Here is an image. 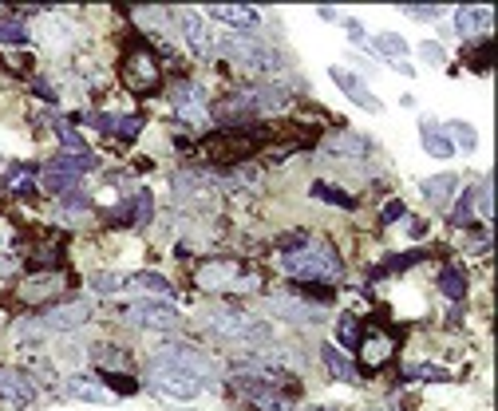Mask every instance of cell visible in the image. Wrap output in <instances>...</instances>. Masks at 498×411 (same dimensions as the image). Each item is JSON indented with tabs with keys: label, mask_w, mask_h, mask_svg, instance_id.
<instances>
[{
	"label": "cell",
	"mask_w": 498,
	"mask_h": 411,
	"mask_svg": "<svg viewBox=\"0 0 498 411\" xmlns=\"http://www.w3.org/2000/svg\"><path fill=\"white\" fill-rule=\"evenodd\" d=\"M277 265L285 269L289 277L309 281V285H337L340 273H344L340 257H337V250H332L329 242H305V245H297V250L281 253Z\"/></svg>",
	"instance_id": "1"
},
{
	"label": "cell",
	"mask_w": 498,
	"mask_h": 411,
	"mask_svg": "<svg viewBox=\"0 0 498 411\" xmlns=\"http://www.w3.org/2000/svg\"><path fill=\"white\" fill-rule=\"evenodd\" d=\"M88 170H95V158H91V150L88 155H72V150H63V155L56 158H48V167L40 170V186H44L48 194H68L75 190V182H80Z\"/></svg>",
	"instance_id": "2"
},
{
	"label": "cell",
	"mask_w": 498,
	"mask_h": 411,
	"mask_svg": "<svg viewBox=\"0 0 498 411\" xmlns=\"http://www.w3.org/2000/svg\"><path fill=\"white\" fill-rule=\"evenodd\" d=\"M194 285L202 293H225V289H254L257 277H242V269L230 257H206V262L194 269Z\"/></svg>",
	"instance_id": "3"
},
{
	"label": "cell",
	"mask_w": 498,
	"mask_h": 411,
	"mask_svg": "<svg viewBox=\"0 0 498 411\" xmlns=\"http://www.w3.org/2000/svg\"><path fill=\"white\" fill-rule=\"evenodd\" d=\"M123 83H127V91H135V95H150V91H158V83H162V72H158V60H155V52H150L147 44H139L131 48L123 56Z\"/></svg>",
	"instance_id": "4"
},
{
	"label": "cell",
	"mask_w": 498,
	"mask_h": 411,
	"mask_svg": "<svg viewBox=\"0 0 498 411\" xmlns=\"http://www.w3.org/2000/svg\"><path fill=\"white\" fill-rule=\"evenodd\" d=\"M147 380L170 399H198L206 392V384L198 380V376L182 372V368H175V364H162V360H150Z\"/></svg>",
	"instance_id": "5"
},
{
	"label": "cell",
	"mask_w": 498,
	"mask_h": 411,
	"mask_svg": "<svg viewBox=\"0 0 498 411\" xmlns=\"http://www.w3.org/2000/svg\"><path fill=\"white\" fill-rule=\"evenodd\" d=\"M225 52L242 63V68L249 72H273L281 68V52L269 44V40L262 36H234V40H225Z\"/></svg>",
	"instance_id": "6"
},
{
	"label": "cell",
	"mask_w": 498,
	"mask_h": 411,
	"mask_svg": "<svg viewBox=\"0 0 498 411\" xmlns=\"http://www.w3.org/2000/svg\"><path fill=\"white\" fill-rule=\"evenodd\" d=\"M210 329L218 332V337L234 340V344H245V349H254V344H265L269 340V329L262 320H249L242 312H218V317L210 320Z\"/></svg>",
	"instance_id": "7"
},
{
	"label": "cell",
	"mask_w": 498,
	"mask_h": 411,
	"mask_svg": "<svg viewBox=\"0 0 498 411\" xmlns=\"http://www.w3.org/2000/svg\"><path fill=\"white\" fill-rule=\"evenodd\" d=\"M155 360L175 364V368H182V372L198 376V380H202L206 387L214 384V364H210V356L198 352V349H187V344H162V349L155 352Z\"/></svg>",
	"instance_id": "8"
},
{
	"label": "cell",
	"mask_w": 498,
	"mask_h": 411,
	"mask_svg": "<svg viewBox=\"0 0 498 411\" xmlns=\"http://www.w3.org/2000/svg\"><path fill=\"white\" fill-rule=\"evenodd\" d=\"M0 396L8 399V407H32L40 399V384L24 368H0Z\"/></svg>",
	"instance_id": "9"
},
{
	"label": "cell",
	"mask_w": 498,
	"mask_h": 411,
	"mask_svg": "<svg viewBox=\"0 0 498 411\" xmlns=\"http://www.w3.org/2000/svg\"><path fill=\"white\" fill-rule=\"evenodd\" d=\"M127 320L139 324V329H158V332H170L178 329V309L167 305V301H135L131 309H127Z\"/></svg>",
	"instance_id": "10"
},
{
	"label": "cell",
	"mask_w": 498,
	"mask_h": 411,
	"mask_svg": "<svg viewBox=\"0 0 498 411\" xmlns=\"http://www.w3.org/2000/svg\"><path fill=\"white\" fill-rule=\"evenodd\" d=\"M329 75H332V83H337V88L349 95L356 107H364L368 115H380V111H384V103L372 95V88L364 83V75H352L349 68H340V63H337V68H329Z\"/></svg>",
	"instance_id": "11"
},
{
	"label": "cell",
	"mask_w": 498,
	"mask_h": 411,
	"mask_svg": "<svg viewBox=\"0 0 498 411\" xmlns=\"http://www.w3.org/2000/svg\"><path fill=\"white\" fill-rule=\"evenodd\" d=\"M360 368L364 372H380V368L392 360V352H396V337H388L384 329H368L364 337H360Z\"/></svg>",
	"instance_id": "12"
},
{
	"label": "cell",
	"mask_w": 498,
	"mask_h": 411,
	"mask_svg": "<svg viewBox=\"0 0 498 411\" xmlns=\"http://www.w3.org/2000/svg\"><path fill=\"white\" fill-rule=\"evenodd\" d=\"M265 312L269 317H281V320H305V324H312V320H321V305L317 301H305V297H269L265 301Z\"/></svg>",
	"instance_id": "13"
},
{
	"label": "cell",
	"mask_w": 498,
	"mask_h": 411,
	"mask_svg": "<svg viewBox=\"0 0 498 411\" xmlns=\"http://www.w3.org/2000/svg\"><path fill=\"white\" fill-rule=\"evenodd\" d=\"M324 155L329 158H364V155H372V139L360 135V131H332L329 139H324Z\"/></svg>",
	"instance_id": "14"
},
{
	"label": "cell",
	"mask_w": 498,
	"mask_h": 411,
	"mask_svg": "<svg viewBox=\"0 0 498 411\" xmlns=\"http://www.w3.org/2000/svg\"><path fill=\"white\" fill-rule=\"evenodd\" d=\"M237 392H242L257 411H289V399L277 392L273 384H257V380H237Z\"/></svg>",
	"instance_id": "15"
},
{
	"label": "cell",
	"mask_w": 498,
	"mask_h": 411,
	"mask_svg": "<svg viewBox=\"0 0 498 411\" xmlns=\"http://www.w3.org/2000/svg\"><path fill=\"white\" fill-rule=\"evenodd\" d=\"M63 285H68V277H63V273H36V277L20 281V301H28V305H36V301H52Z\"/></svg>",
	"instance_id": "16"
},
{
	"label": "cell",
	"mask_w": 498,
	"mask_h": 411,
	"mask_svg": "<svg viewBox=\"0 0 498 411\" xmlns=\"http://www.w3.org/2000/svg\"><path fill=\"white\" fill-rule=\"evenodd\" d=\"M63 396L80 399V404H107V399H111V392H107L95 376H83V372H75L63 380Z\"/></svg>",
	"instance_id": "17"
},
{
	"label": "cell",
	"mask_w": 498,
	"mask_h": 411,
	"mask_svg": "<svg viewBox=\"0 0 498 411\" xmlns=\"http://www.w3.org/2000/svg\"><path fill=\"white\" fill-rule=\"evenodd\" d=\"M150 218H155V202H150V190H135V198H127V202L111 214V222H123V225H150Z\"/></svg>",
	"instance_id": "18"
},
{
	"label": "cell",
	"mask_w": 498,
	"mask_h": 411,
	"mask_svg": "<svg viewBox=\"0 0 498 411\" xmlns=\"http://www.w3.org/2000/svg\"><path fill=\"white\" fill-rule=\"evenodd\" d=\"M419 143H424V150L431 158H451L455 155V143H451L447 127L436 123V119H419Z\"/></svg>",
	"instance_id": "19"
},
{
	"label": "cell",
	"mask_w": 498,
	"mask_h": 411,
	"mask_svg": "<svg viewBox=\"0 0 498 411\" xmlns=\"http://www.w3.org/2000/svg\"><path fill=\"white\" fill-rule=\"evenodd\" d=\"M210 16L222 20V24H230V28H257L262 24V13L249 8V5H210Z\"/></svg>",
	"instance_id": "20"
},
{
	"label": "cell",
	"mask_w": 498,
	"mask_h": 411,
	"mask_svg": "<svg viewBox=\"0 0 498 411\" xmlns=\"http://www.w3.org/2000/svg\"><path fill=\"white\" fill-rule=\"evenodd\" d=\"M483 28H491V8L463 5L459 13H455V32H459V36H479Z\"/></svg>",
	"instance_id": "21"
},
{
	"label": "cell",
	"mask_w": 498,
	"mask_h": 411,
	"mask_svg": "<svg viewBox=\"0 0 498 411\" xmlns=\"http://www.w3.org/2000/svg\"><path fill=\"white\" fill-rule=\"evenodd\" d=\"M182 32H187V44L198 52V56H210L214 52V40H210V28H206V20L198 13H182Z\"/></svg>",
	"instance_id": "22"
},
{
	"label": "cell",
	"mask_w": 498,
	"mask_h": 411,
	"mask_svg": "<svg viewBox=\"0 0 498 411\" xmlns=\"http://www.w3.org/2000/svg\"><path fill=\"white\" fill-rule=\"evenodd\" d=\"M175 115L190 119V123L202 119V88L198 83H178L175 88Z\"/></svg>",
	"instance_id": "23"
},
{
	"label": "cell",
	"mask_w": 498,
	"mask_h": 411,
	"mask_svg": "<svg viewBox=\"0 0 498 411\" xmlns=\"http://www.w3.org/2000/svg\"><path fill=\"white\" fill-rule=\"evenodd\" d=\"M321 360H324V368L332 372V380H340V384H352V380H356L352 360L337 349V344H321Z\"/></svg>",
	"instance_id": "24"
},
{
	"label": "cell",
	"mask_w": 498,
	"mask_h": 411,
	"mask_svg": "<svg viewBox=\"0 0 498 411\" xmlns=\"http://www.w3.org/2000/svg\"><path fill=\"white\" fill-rule=\"evenodd\" d=\"M455 190H459V178H455V175H431V178L419 182V194H424L431 206H443Z\"/></svg>",
	"instance_id": "25"
},
{
	"label": "cell",
	"mask_w": 498,
	"mask_h": 411,
	"mask_svg": "<svg viewBox=\"0 0 498 411\" xmlns=\"http://www.w3.org/2000/svg\"><path fill=\"white\" fill-rule=\"evenodd\" d=\"M83 320H88V305H83V301H72V305H63V309H52L44 317L48 329H80Z\"/></svg>",
	"instance_id": "26"
},
{
	"label": "cell",
	"mask_w": 498,
	"mask_h": 411,
	"mask_svg": "<svg viewBox=\"0 0 498 411\" xmlns=\"http://www.w3.org/2000/svg\"><path fill=\"white\" fill-rule=\"evenodd\" d=\"M32 178H36V167H32V162H16V167H8V175H5V190L8 194H32Z\"/></svg>",
	"instance_id": "27"
},
{
	"label": "cell",
	"mask_w": 498,
	"mask_h": 411,
	"mask_svg": "<svg viewBox=\"0 0 498 411\" xmlns=\"http://www.w3.org/2000/svg\"><path fill=\"white\" fill-rule=\"evenodd\" d=\"M439 293L447 301H463L467 297V281H463V273L455 265H443L439 269Z\"/></svg>",
	"instance_id": "28"
},
{
	"label": "cell",
	"mask_w": 498,
	"mask_h": 411,
	"mask_svg": "<svg viewBox=\"0 0 498 411\" xmlns=\"http://www.w3.org/2000/svg\"><path fill=\"white\" fill-rule=\"evenodd\" d=\"M443 127H447V135H451L455 147H463V150L479 147V135H474V127L467 123V119H451V123H443Z\"/></svg>",
	"instance_id": "29"
},
{
	"label": "cell",
	"mask_w": 498,
	"mask_h": 411,
	"mask_svg": "<svg viewBox=\"0 0 498 411\" xmlns=\"http://www.w3.org/2000/svg\"><path fill=\"white\" fill-rule=\"evenodd\" d=\"M312 198H317V202H332V206H340V210H356V198H352V194L329 186V182H312Z\"/></svg>",
	"instance_id": "30"
},
{
	"label": "cell",
	"mask_w": 498,
	"mask_h": 411,
	"mask_svg": "<svg viewBox=\"0 0 498 411\" xmlns=\"http://www.w3.org/2000/svg\"><path fill=\"white\" fill-rule=\"evenodd\" d=\"M127 285H131V289H143V293H155V297L170 293V281L162 277V273H135V277H127Z\"/></svg>",
	"instance_id": "31"
},
{
	"label": "cell",
	"mask_w": 498,
	"mask_h": 411,
	"mask_svg": "<svg viewBox=\"0 0 498 411\" xmlns=\"http://www.w3.org/2000/svg\"><path fill=\"white\" fill-rule=\"evenodd\" d=\"M376 48H380L384 56H392L396 63H404V56H407V40L399 36V32H380V36H376Z\"/></svg>",
	"instance_id": "32"
},
{
	"label": "cell",
	"mask_w": 498,
	"mask_h": 411,
	"mask_svg": "<svg viewBox=\"0 0 498 411\" xmlns=\"http://www.w3.org/2000/svg\"><path fill=\"white\" fill-rule=\"evenodd\" d=\"M36 32L48 40V44H63V40L72 36V24H63L60 16H40V28Z\"/></svg>",
	"instance_id": "33"
},
{
	"label": "cell",
	"mask_w": 498,
	"mask_h": 411,
	"mask_svg": "<svg viewBox=\"0 0 498 411\" xmlns=\"http://www.w3.org/2000/svg\"><path fill=\"white\" fill-rule=\"evenodd\" d=\"M95 364H100V372H123V368H131V360H127L123 352L119 349H111V344H100V349H95Z\"/></svg>",
	"instance_id": "34"
},
{
	"label": "cell",
	"mask_w": 498,
	"mask_h": 411,
	"mask_svg": "<svg viewBox=\"0 0 498 411\" xmlns=\"http://www.w3.org/2000/svg\"><path fill=\"white\" fill-rule=\"evenodd\" d=\"M0 44H13V48H20V44H28V28H24V20H0Z\"/></svg>",
	"instance_id": "35"
},
{
	"label": "cell",
	"mask_w": 498,
	"mask_h": 411,
	"mask_svg": "<svg viewBox=\"0 0 498 411\" xmlns=\"http://www.w3.org/2000/svg\"><path fill=\"white\" fill-rule=\"evenodd\" d=\"M100 384L107 387V392H119V396H135L139 384L131 380V376H119V372H100Z\"/></svg>",
	"instance_id": "36"
},
{
	"label": "cell",
	"mask_w": 498,
	"mask_h": 411,
	"mask_svg": "<svg viewBox=\"0 0 498 411\" xmlns=\"http://www.w3.org/2000/svg\"><path fill=\"white\" fill-rule=\"evenodd\" d=\"M119 285H127V277H123V273H111V269H107V273H95V277H91V289H95L100 297L119 293Z\"/></svg>",
	"instance_id": "37"
},
{
	"label": "cell",
	"mask_w": 498,
	"mask_h": 411,
	"mask_svg": "<svg viewBox=\"0 0 498 411\" xmlns=\"http://www.w3.org/2000/svg\"><path fill=\"white\" fill-rule=\"evenodd\" d=\"M139 131H143V119H139V115H115V123H111V135L135 139Z\"/></svg>",
	"instance_id": "38"
},
{
	"label": "cell",
	"mask_w": 498,
	"mask_h": 411,
	"mask_svg": "<svg viewBox=\"0 0 498 411\" xmlns=\"http://www.w3.org/2000/svg\"><path fill=\"white\" fill-rule=\"evenodd\" d=\"M60 202H63V210H68V214H72V210H75V214H88V210H91V198H88L83 190H68Z\"/></svg>",
	"instance_id": "39"
},
{
	"label": "cell",
	"mask_w": 498,
	"mask_h": 411,
	"mask_svg": "<svg viewBox=\"0 0 498 411\" xmlns=\"http://www.w3.org/2000/svg\"><path fill=\"white\" fill-rule=\"evenodd\" d=\"M407 380H436V384H447V372H443V368L419 364V368H407Z\"/></svg>",
	"instance_id": "40"
},
{
	"label": "cell",
	"mask_w": 498,
	"mask_h": 411,
	"mask_svg": "<svg viewBox=\"0 0 498 411\" xmlns=\"http://www.w3.org/2000/svg\"><path fill=\"white\" fill-rule=\"evenodd\" d=\"M471 206H474V190H467L459 198V206H455V214H451V225H467L471 222Z\"/></svg>",
	"instance_id": "41"
},
{
	"label": "cell",
	"mask_w": 498,
	"mask_h": 411,
	"mask_svg": "<svg viewBox=\"0 0 498 411\" xmlns=\"http://www.w3.org/2000/svg\"><path fill=\"white\" fill-rule=\"evenodd\" d=\"M356 337H360V320L352 317H340V344H349V349H356Z\"/></svg>",
	"instance_id": "42"
},
{
	"label": "cell",
	"mask_w": 498,
	"mask_h": 411,
	"mask_svg": "<svg viewBox=\"0 0 498 411\" xmlns=\"http://www.w3.org/2000/svg\"><path fill=\"white\" fill-rule=\"evenodd\" d=\"M60 143H63V150H75V155H88V143H83V135H75L72 127H63V131H60Z\"/></svg>",
	"instance_id": "43"
},
{
	"label": "cell",
	"mask_w": 498,
	"mask_h": 411,
	"mask_svg": "<svg viewBox=\"0 0 498 411\" xmlns=\"http://www.w3.org/2000/svg\"><path fill=\"white\" fill-rule=\"evenodd\" d=\"M404 13L416 16V20H439L443 8H439V5H404Z\"/></svg>",
	"instance_id": "44"
},
{
	"label": "cell",
	"mask_w": 498,
	"mask_h": 411,
	"mask_svg": "<svg viewBox=\"0 0 498 411\" xmlns=\"http://www.w3.org/2000/svg\"><path fill=\"white\" fill-rule=\"evenodd\" d=\"M491 52H494V44H491V40H486V48H479V52H474V56H471V72H479V75L491 72Z\"/></svg>",
	"instance_id": "45"
},
{
	"label": "cell",
	"mask_w": 498,
	"mask_h": 411,
	"mask_svg": "<svg viewBox=\"0 0 498 411\" xmlns=\"http://www.w3.org/2000/svg\"><path fill=\"white\" fill-rule=\"evenodd\" d=\"M344 28H349L352 44H364V24H360V20H344Z\"/></svg>",
	"instance_id": "46"
},
{
	"label": "cell",
	"mask_w": 498,
	"mask_h": 411,
	"mask_svg": "<svg viewBox=\"0 0 498 411\" xmlns=\"http://www.w3.org/2000/svg\"><path fill=\"white\" fill-rule=\"evenodd\" d=\"M419 56L431 60V63H443V48L439 44H424V48H419Z\"/></svg>",
	"instance_id": "47"
},
{
	"label": "cell",
	"mask_w": 498,
	"mask_h": 411,
	"mask_svg": "<svg viewBox=\"0 0 498 411\" xmlns=\"http://www.w3.org/2000/svg\"><path fill=\"white\" fill-rule=\"evenodd\" d=\"M396 218H404V202H388L384 206V222H396Z\"/></svg>",
	"instance_id": "48"
},
{
	"label": "cell",
	"mask_w": 498,
	"mask_h": 411,
	"mask_svg": "<svg viewBox=\"0 0 498 411\" xmlns=\"http://www.w3.org/2000/svg\"><path fill=\"white\" fill-rule=\"evenodd\" d=\"M407 234H411V237H427V222H411Z\"/></svg>",
	"instance_id": "49"
},
{
	"label": "cell",
	"mask_w": 498,
	"mask_h": 411,
	"mask_svg": "<svg viewBox=\"0 0 498 411\" xmlns=\"http://www.w3.org/2000/svg\"><path fill=\"white\" fill-rule=\"evenodd\" d=\"M317 16H321V20H340V13H337V8H329V5H321Z\"/></svg>",
	"instance_id": "50"
},
{
	"label": "cell",
	"mask_w": 498,
	"mask_h": 411,
	"mask_svg": "<svg viewBox=\"0 0 498 411\" xmlns=\"http://www.w3.org/2000/svg\"><path fill=\"white\" fill-rule=\"evenodd\" d=\"M368 411H392V407H368Z\"/></svg>",
	"instance_id": "51"
},
{
	"label": "cell",
	"mask_w": 498,
	"mask_h": 411,
	"mask_svg": "<svg viewBox=\"0 0 498 411\" xmlns=\"http://www.w3.org/2000/svg\"><path fill=\"white\" fill-rule=\"evenodd\" d=\"M312 411H332V407H312Z\"/></svg>",
	"instance_id": "52"
}]
</instances>
